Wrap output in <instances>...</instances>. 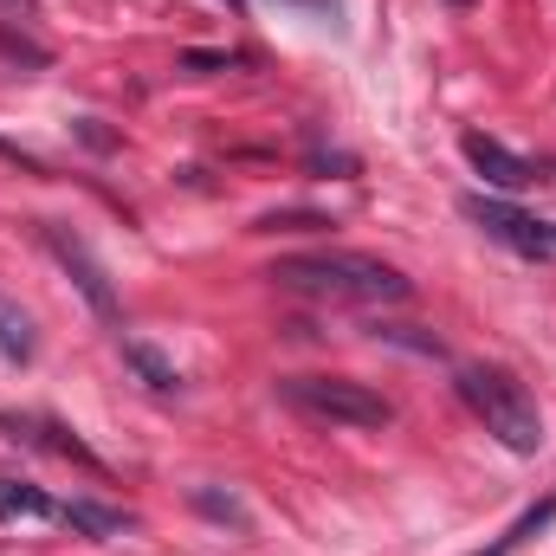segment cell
<instances>
[{"mask_svg": "<svg viewBox=\"0 0 556 556\" xmlns=\"http://www.w3.org/2000/svg\"><path fill=\"white\" fill-rule=\"evenodd\" d=\"M0 72H7V65H0Z\"/></svg>", "mask_w": 556, "mask_h": 556, "instance_id": "obj_20", "label": "cell"}, {"mask_svg": "<svg viewBox=\"0 0 556 556\" xmlns=\"http://www.w3.org/2000/svg\"><path fill=\"white\" fill-rule=\"evenodd\" d=\"M304 227H330V220H317V214H260L253 220V233H304Z\"/></svg>", "mask_w": 556, "mask_h": 556, "instance_id": "obj_14", "label": "cell"}, {"mask_svg": "<svg viewBox=\"0 0 556 556\" xmlns=\"http://www.w3.org/2000/svg\"><path fill=\"white\" fill-rule=\"evenodd\" d=\"M551 518H556V498H544V505H531V511H525V518H518V525H511V531L498 538V544H485L479 556H511L518 544H531V538H538V531H544Z\"/></svg>", "mask_w": 556, "mask_h": 556, "instance_id": "obj_11", "label": "cell"}, {"mask_svg": "<svg viewBox=\"0 0 556 556\" xmlns=\"http://www.w3.org/2000/svg\"><path fill=\"white\" fill-rule=\"evenodd\" d=\"M13 7H33V0H13Z\"/></svg>", "mask_w": 556, "mask_h": 556, "instance_id": "obj_17", "label": "cell"}, {"mask_svg": "<svg viewBox=\"0 0 556 556\" xmlns=\"http://www.w3.org/2000/svg\"><path fill=\"white\" fill-rule=\"evenodd\" d=\"M459 214H466L485 240H498V247H511V253H525V260H551L556 253L551 220H531V214H518V207L498 201V194H466Z\"/></svg>", "mask_w": 556, "mask_h": 556, "instance_id": "obj_4", "label": "cell"}, {"mask_svg": "<svg viewBox=\"0 0 556 556\" xmlns=\"http://www.w3.org/2000/svg\"><path fill=\"white\" fill-rule=\"evenodd\" d=\"M33 350H39V330H33V317L0 291V356L7 363H33Z\"/></svg>", "mask_w": 556, "mask_h": 556, "instance_id": "obj_7", "label": "cell"}, {"mask_svg": "<svg viewBox=\"0 0 556 556\" xmlns=\"http://www.w3.org/2000/svg\"><path fill=\"white\" fill-rule=\"evenodd\" d=\"M194 511H207L214 525H247V511H240V498H233V492L220 498V492H207V485H194Z\"/></svg>", "mask_w": 556, "mask_h": 556, "instance_id": "obj_13", "label": "cell"}, {"mask_svg": "<svg viewBox=\"0 0 556 556\" xmlns=\"http://www.w3.org/2000/svg\"><path fill=\"white\" fill-rule=\"evenodd\" d=\"M181 72L207 78V72H227V59H220V52H181Z\"/></svg>", "mask_w": 556, "mask_h": 556, "instance_id": "obj_15", "label": "cell"}, {"mask_svg": "<svg viewBox=\"0 0 556 556\" xmlns=\"http://www.w3.org/2000/svg\"><path fill=\"white\" fill-rule=\"evenodd\" d=\"M459 402L479 415V427L498 446H511V453H538L544 446V408L511 369H459Z\"/></svg>", "mask_w": 556, "mask_h": 556, "instance_id": "obj_2", "label": "cell"}, {"mask_svg": "<svg viewBox=\"0 0 556 556\" xmlns=\"http://www.w3.org/2000/svg\"><path fill=\"white\" fill-rule=\"evenodd\" d=\"M459 149H466V162L479 168V181H485V188H498V194H518V188H531V181H538V168H531L518 149H505V142L485 137V130H466Z\"/></svg>", "mask_w": 556, "mask_h": 556, "instance_id": "obj_6", "label": "cell"}, {"mask_svg": "<svg viewBox=\"0 0 556 556\" xmlns=\"http://www.w3.org/2000/svg\"><path fill=\"white\" fill-rule=\"evenodd\" d=\"M298 7H311V13H337V0H298Z\"/></svg>", "mask_w": 556, "mask_h": 556, "instance_id": "obj_16", "label": "cell"}, {"mask_svg": "<svg viewBox=\"0 0 556 556\" xmlns=\"http://www.w3.org/2000/svg\"><path fill=\"white\" fill-rule=\"evenodd\" d=\"M59 525H72V531H85V538H124V531H130V518H124V511H104V505H85V498H72V505H59Z\"/></svg>", "mask_w": 556, "mask_h": 556, "instance_id": "obj_8", "label": "cell"}, {"mask_svg": "<svg viewBox=\"0 0 556 556\" xmlns=\"http://www.w3.org/2000/svg\"><path fill=\"white\" fill-rule=\"evenodd\" d=\"M285 291H304V298H330V304H408L415 285L395 273L389 260H369V253H343V247H317V253H285L273 260V273Z\"/></svg>", "mask_w": 556, "mask_h": 556, "instance_id": "obj_1", "label": "cell"}, {"mask_svg": "<svg viewBox=\"0 0 556 556\" xmlns=\"http://www.w3.org/2000/svg\"><path fill=\"white\" fill-rule=\"evenodd\" d=\"M227 7H247V0H227Z\"/></svg>", "mask_w": 556, "mask_h": 556, "instance_id": "obj_18", "label": "cell"}, {"mask_svg": "<svg viewBox=\"0 0 556 556\" xmlns=\"http://www.w3.org/2000/svg\"><path fill=\"white\" fill-rule=\"evenodd\" d=\"M278 402L317 427H350V433H376L395 420L389 395H376L369 382H350V376H278Z\"/></svg>", "mask_w": 556, "mask_h": 556, "instance_id": "obj_3", "label": "cell"}, {"mask_svg": "<svg viewBox=\"0 0 556 556\" xmlns=\"http://www.w3.org/2000/svg\"><path fill=\"white\" fill-rule=\"evenodd\" d=\"M39 240H46V253L72 273V285L85 291V304L104 317V324H124V304H117V291H111V273L98 266V253L72 233V227H59V220H39Z\"/></svg>", "mask_w": 556, "mask_h": 556, "instance_id": "obj_5", "label": "cell"}, {"mask_svg": "<svg viewBox=\"0 0 556 556\" xmlns=\"http://www.w3.org/2000/svg\"><path fill=\"white\" fill-rule=\"evenodd\" d=\"M124 363L137 369V376L149 382V389H155V395H168V389H181V376H175V363H168V356H155V350H149V343H137V337L124 343Z\"/></svg>", "mask_w": 556, "mask_h": 556, "instance_id": "obj_9", "label": "cell"}, {"mask_svg": "<svg viewBox=\"0 0 556 556\" xmlns=\"http://www.w3.org/2000/svg\"><path fill=\"white\" fill-rule=\"evenodd\" d=\"M551 240H556V220H551Z\"/></svg>", "mask_w": 556, "mask_h": 556, "instance_id": "obj_19", "label": "cell"}, {"mask_svg": "<svg viewBox=\"0 0 556 556\" xmlns=\"http://www.w3.org/2000/svg\"><path fill=\"white\" fill-rule=\"evenodd\" d=\"M0 518H59V505L39 492V485H20V479H0Z\"/></svg>", "mask_w": 556, "mask_h": 556, "instance_id": "obj_10", "label": "cell"}, {"mask_svg": "<svg viewBox=\"0 0 556 556\" xmlns=\"http://www.w3.org/2000/svg\"><path fill=\"white\" fill-rule=\"evenodd\" d=\"M382 343H402V350H420V356H440V337L433 330H415V324H369Z\"/></svg>", "mask_w": 556, "mask_h": 556, "instance_id": "obj_12", "label": "cell"}]
</instances>
